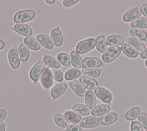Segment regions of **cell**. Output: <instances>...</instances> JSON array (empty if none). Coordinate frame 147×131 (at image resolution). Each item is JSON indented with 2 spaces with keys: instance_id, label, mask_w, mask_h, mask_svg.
<instances>
[{
  "instance_id": "6da1fadb",
  "label": "cell",
  "mask_w": 147,
  "mask_h": 131,
  "mask_svg": "<svg viewBox=\"0 0 147 131\" xmlns=\"http://www.w3.org/2000/svg\"><path fill=\"white\" fill-rule=\"evenodd\" d=\"M35 17V12L33 10H24L16 13L13 16V22L16 24H24L31 21Z\"/></svg>"
},
{
  "instance_id": "7a4b0ae2",
  "label": "cell",
  "mask_w": 147,
  "mask_h": 131,
  "mask_svg": "<svg viewBox=\"0 0 147 131\" xmlns=\"http://www.w3.org/2000/svg\"><path fill=\"white\" fill-rule=\"evenodd\" d=\"M96 39L90 38L85 39L78 43L76 46V51L79 54H85L90 52L96 47Z\"/></svg>"
},
{
  "instance_id": "3957f363",
  "label": "cell",
  "mask_w": 147,
  "mask_h": 131,
  "mask_svg": "<svg viewBox=\"0 0 147 131\" xmlns=\"http://www.w3.org/2000/svg\"><path fill=\"white\" fill-rule=\"evenodd\" d=\"M45 69V63H44V61H39L32 66V69H30V79L33 81L34 83H36L39 80Z\"/></svg>"
},
{
  "instance_id": "277c9868",
  "label": "cell",
  "mask_w": 147,
  "mask_h": 131,
  "mask_svg": "<svg viewBox=\"0 0 147 131\" xmlns=\"http://www.w3.org/2000/svg\"><path fill=\"white\" fill-rule=\"evenodd\" d=\"M121 49L118 46H112L109 47L102 55V61L106 63H111L117 58L121 54Z\"/></svg>"
},
{
  "instance_id": "5b68a950",
  "label": "cell",
  "mask_w": 147,
  "mask_h": 131,
  "mask_svg": "<svg viewBox=\"0 0 147 131\" xmlns=\"http://www.w3.org/2000/svg\"><path fill=\"white\" fill-rule=\"evenodd\" d=\"M54 78L52 69H50L49 67H47L44 69V72L40 77V83L44 88L49 89L52 86Z\"/></svg>"
},
{
  "instance_id": "8992f818",
  "label": "cell",
  "mask_w": 147,
  "mask_h": 131,
  "mask_svg": "<svg viewBox=\"0 0 147 131\" xmlns=\"http://www.w3.org/2000/svg\"><path fill=\"white\" fill-rule=\"evenodd\" d=\"M7 58H8L9 63H10V66L12 69H17L20 66V57L18 55V49L16 48H11L9 50L8 54H7Z\"/></svg>"
},
{
  "instance_id": "52a82bcc",
  "label": "cell",
  "mask_w": 147,
  "mask_h": 131,
  "mask_svg": "<svg viewBox=\"0 0 147 131\" xmlns=\"http://www.w3.org/2000/svg\"><path fill=\"white\" fill-rule=\"evenodd\" d=\"M102 65V61L100 59L96 57H88L84 58L82 61V67L83 69H97Z\"/></svg>"
},
{
  "instance_id": "ba28073f",
  "label": "cell",
  "mask_w": 147,
  "mask_h": 131,
  "mask_svg": "<svg viewBox=\"0 0 147 131\" xmlns=\"http://www.w3.org/2000/svg\"><path fill=\"white\" fill-rule=\"evenodd\" d=\"M96 96L99 98L100 100L103 101L104 103H110L113 99V95L110 93V91L105 88L103 87H97L95 89Z\"/></svg>"
},
{
  "instance_id": "9c48e42d",
  "label": "cell",
  "mask_w": 147,
  "mask_h": 131,
  "mask_svg": "<svg viewBox=\"0 0 147 131\" xmlns=\"http://www.w3.org/2000/svg\"><path fill=\"white\" fill-rule=\"evenodd\" d=\"M99 123L98 116H90L84 118L80 122V126L84 128H93L96 127Z\"/></svg>"
},
{
  "instance_id": "30bf717a",
  "label": "cell",
  "mask_w": 147,
  "mask_h": 131,
  "mask_svg": "<svg viewBox=\"0 0 147 131\" xmlns=\"http://www.w3.org/2000/svg\"><path fill=\"white\" fill-rule=\"evenodd\" d=\"M13 30L18 34L27 37H31V35L33 33L31 27L26 24H16L13 26Z\"/></svg>"
},
{
  "instance_id": "8fae6325",
  "label": "cell",
  "mask_w": 147,
  "mask_h": 131,
  "mask_svg": "<svg viewBox=\"0 0 147 131\" xmlns=\"http://www.w3.org/2000/svg\"><path fill=\"white\" fill-rule=\"evenodd\" d=\"M140 13L141 12H140V8L137 7H133V8L126 12L122 17V19H123V21L125 22H132L133 20H136L140 17Z\"/></svg>"
},
{
  "instance_id": "7c38bea8",
  "label": "cell",
  "mask_w": 147,
  "mask_h": 131,
  "mask_svg": "<svg viewBox=\"0 0 147 131\" xmlns=\"http://www.w3.org/2000/svg\"><path fill=\"white\" fill-rule=\"evenodd\" d=\"M37 41H38L40 46H43L44 48L47 49H53L54 48V43L52 41V38L49 37L48 35H44V34H39L37 35Z\"/></svg>"
},
{
  "instance_id": "4fadbf2b",
  "label": "cell",
  "mask_w": 147,
  "mask_h": 131,
  "mask_svg": "<svg viewBox=\"0 0 147 131\" xmlns=\"http://www.w3.org/2000/svg\"><path fill=\"white\" fill-rule=\"evenodd\" d=\"M69 85H70L71 88L73 90L74 92L75 93L77 96L80 97H85V94H86L87 91L81 82L77 80H72L69 82Z\"/></svg>"
},
{
  "instance_id": "5bb4252c",
  "label": "cell",
  "mask_w": 147,
  "mask_h": 131,
  "mask_svg": "<svg viewBox=\"0 0 147 131\" xmlns=\"http://www.w3.org/2000/svg\"><path fill=\"white\" fill-rule=\"evenodd\" d=\"M51 38L53 41L54 44L56 47H60L63 45V36L61 31H60L59 27H57L56 28H54L51 32Z\"/></svg>"
},
{
  "instance_id": "9a60e30c",
  "label": "cell",
  "mask_w": 147,
  "mask_h": 131,
  "mask_svg": "<svg viewBox=\"0 0 147 131\" xmlns=\"http://www.w3.org/2000/svg\"><path fill=\"white\" fill-rule=\"evenodd\" d=\"M67 89V85L64 82L59 83L52 88L51 91V97L53 99H56L64 94Z\"/></svg>"
},
{
  "instance_id": "2e32d148",
  "label": "cell",
  "mask_w": 147,
  "mask_h": 131,
  "mask_svg": "<svg viewBox=\"0 0 147 131\" xmlns=\"http://www.w3.org/2000/svg\"><path fill=\"white\" fill-rule=\"evenodd\" d=\"M118 114L115 112L108 113L107 114L104 115L103 116L101 117L99 120V122L102 125H105V126H107L110 124H113L115 122L116 120H118Z\"/></svg>"
},
{
  "instance_id": "e0dca14e",
  "label": "cell",
  "mask_w": 147,
  "mask_h": 131,
  "mask_svg": "<svg viewBox=\"0 0 147 131\" xmlns=\"http://www.w3.org/2000/svg\"><path fill=\"white\" fill-rule=\"evenodd\" d=\"M110 111V107L107 104H101L92 110L91 113L95 116H103L108 113Z\"/></svg>"
},
{
  "instance_id": "ac0fdd59",
  "label": "cell",
  "mask_w": 147,
  "mask_h": 131,
  "mask_svg": "<svg viewBox=\"0 0 147 131\" xmlns=\"http://www.w3.org/2000/svg\"><path fill=\"white\" fill-rule=\"evenodd\" d=\"M85 104L87 105L88 108L89 109H94L96 108V105L97 101L96 98L95 94L92 91H88L86 92L85 97Z\"/></svg>"
},
{
  "instance_id": "d6986e66",
  "label": "cell",
  "mask_w": 147,
  "mask_h": 131,
  "mask_svg": "<svg viewBox=\"0 0 147 131\" xmlns=\"http://www.w3.org/2000/svg\"><path fill=\"white\" fill-rule=\"evenodd\" d=\"M80 82H81L86 88L89 90L96 89L98 86V82L95 79H92L90 77L82 76L80 78Z\"/></svg>"
},
{
  "instance_id": "ffe728a7",
  "label": "cell",
  "mask_w": 147,
  "mask_h": 131,
  "mask_svg": "<svg viewBox=\"0 0 147 131\" xmlns=\"http://www.w3.org/2000/svg\"><path fill=\"white\" fill-rule=\"evenodd\" d=\"M121 49L124 52V54L129 58H136L139 55V52L137 50H136L133 47L127 44H122L121 47Z\"/></svg>"
},
{
  "instance_id": "44dd1931",
  "label": "cell",
  "mask_w": 147,
  "mask_h": 131,
  "mask_svg": "<svg viewBox=\"0 0 147 131\" xmlns=\"http://www.w3.org/2000/svg\"><path fill=\"white\" fill-rule=\"evenodd\" d=\"M71 59V63H72V66L74 67H75V69H80L82 68V61L81 58V56L80 55L78 52L76 50L72 51L69 55Z\"/></svg>"
},
{
  "instance_id": "7402d4cb",
  "label": "cell",
  "mask_w": 147,
  "mask_h": 131,
  "mask_svg": "<svg viewBox=\"0 0 147 131\" xmlns=\"http://www.w3.org/2000/svg\"><path fill=\"white\" fill-rule=\"evenodd\" d=\"M24 42L28 48L33 51H39L41 48V46L37 41V39L32 37H26L24 39Z\"/></svg>"
},
{
  "instance_id": "603a6c76",
  "label": "cell",
  "mask_w": 147,
  "mask_h": 131,
  "mask_svg": "<svg viewBox=\"0 0 147 131\" xmlns=\"http://www.w3.org/2000/svg\"><path fill=\"white\" fill-rule=\"evenodd\" d=\"M18 52L21 61L25 63L28 61L29 57H30V50L25 44H21L19 45L18 48Z\"/></svg>"
},
{
  "instance_id": "cb8c5ba5",
  "label": "cell",
  "mask_w": 147,
  "mask_h": 131,
  "mask_svg": "<svg viewBox=\"0 0 147 131\" xmlns=\"http://www.w3.org/2000/svg\"><path fill=\"white\" fill-rule=\"evenodd\" d=\"M43 61H44V63H45V65H47L49 68L58 69V68L60 67V63L57 61V59L51 55H44Z\"/></svg>"
},
{
  "instance_id": "d4e9b609",
  "label": "cell",
  "mask_w": 147,
  "mask_h": 131,
  "mask_svg": "<svg viewBox=\"0 0 147 131\" xmlns=\"http://www.w3.org/2000/svg\"><path fill=\"white\" fill-rule=\"evenodd\" d=\"M128 44L129 45H130L131 47H133L134 49L137 50L138 52H143V51L145 49V46L143 44L141 41H140L139 39L136 38L135 37H130L129 38L128 40Z\"/></svg>"
},
{
  "instance_id": "484cf974",
  "label": "cell",
  "mask_w": 147,
  "mask_h": 131,
  "mask_svg": "<svg viewBox=\"0 0 147 131\" xmlns=\"http://www.w3.org/2000/svg\"><path fill=\"white\" fill-rule=\"evenodd\" d=\"M72 110L74 113L77 114H80L81 116H88L90 113V110L88 108L87 106L84 105L82 104H75L72 107Z\"/></svg>"
},
{
  "instance_id": "4316f807",
  "label": "cell",
  "mask_w": 147,
  "mask_h": 131,
  "mask_svg": "<svg viewBox=\"0 0 147 131\" xmlns=\"http://www.w3.org/2000/svg\"><path fill=\"white\" fill-rule=\"evenodd\" d=\"M96 47L97 51L100 53H105V51L107 50V44L106 43L105 38L103 35H99L96 38Z\"/></svg>"
},
{
  "instance_id": "83f0119b",
  "label": "cell",
  "mask_w": 147,
  "mask_h": 131,
  "mask_svg": "<svg viewBox=\"0 0 147 131\" xmlns=\"http://www.w3.org/2000/svg\"><path fill=\"white\" fill-rule=\"evenodd\" d=\"M140 113V108L139 107H133L127 111L124 114V117L128 121H132L136 120Z\"/></svg>"
},
{
  "instance_id": "f1b7e54d",
  "label": "cell",
  "mask_w": 147,
  "mask_h": 131,
  "mask_svg": "<svg viewBox=\"0 0 147 131\" xmlns=\"http://www.w3.org/2000/svg\"><path fill=\"white\" fill-rule=\"evenodd\" d=\"M64 116L69 120V122L72 124H78L82 120V118L80 115L71 111H67L64 112Z\"/></svg>"
},
{
  "instance_id": "f546056e",
  "label": "cell",
  "mask_w": 147,
  "mask_h": 131,
  "mask_svg": "<svg viewBox=\"0 0 147 131\" xmlns=\"http://www.w3.org/2000/svg\"><path fill=\"white\" fill-rule=\"evenodd\" d=\"M54 120H55V122L59 127H61V128H67L70 125V122H69V120H67L65 116L61 114H59V113H56L55 115V116H54Z\"/></svg>"
},
{
  "instance_id": "4dcf8cb0",
  "label": "cell",
  "mask_w": 147,
  "mask_h": 131,
  "mask_svg": "<svg viewBox=\"0 0 147 131\" xmlns=\"http://www.w3.org/2000/svg\"><path fill=\"white\" fill-rule=\"evenodd\" d=\"M106 43L107 45L114 46V45H122L124 43V38L121 36L116 35H110L106 39Z\"/></svg>"
},
{
  "instance_id": "1f68e13d",
  "label": "cell",
  "mask_w": 147,
  "mask_h": 131,
  "mask_svg": "<svg viewBox=\"0 0 147 131\" xmlns=\"http://www.w3.org/2000/svg\"><path fill=\"white\" fill-rule=\"evenodd\" d=\"M131 27L134 29H145L147 28V19L145 17H140L137 20L131 23Z\"/></svg>"
},
{
  "instance_id": "d6a6232c",
  "label": "cell",
  "mask_w": 147,
  "mask_h": 131,
  "mask_svg": "<svg viewBox=\"0 0 147 131\" xmlns=\"http://www.w3.org/2000/svg\"><path fill=\"white\" fill-rule=\"evenodd\" d=\"M81 74L82 72L78 69H70L65 72V78L66 80H72L80 77Z\"/></svg>"
},
{
  "instance_id": "836d02e7",
  "label": "cell",
  "mask_w": 147,
  "mask_h": 131,
  "mask_svg": "<svg viewBox=\"0 0 147 131\" xmlns=\"http://www.w3.org/2000/svg\"><path fill=\"white\" fill-rule=\"evenodd\" d=\"M129 32H130V34L133 37L139 39V40L146 41L147 33L146 32V31L143 30L132 28L129 30Z\"/></svg>"
},
{
  "instance_id": "e575fe53",
  "label": "cell",
  "mask_w": 147,
  "mask_h": 131,
  "mask_svg": "<svg viewBox=\"0 0 147 131\" xmlns=\"http://www.w3.org/2000/svg\"><path fill=\"white\" fill-rule=\"evenodd\" d=\"M57 60L64 66H69L71 64L70 56L65 52H60L57 55Z\"/></svg>"
},
{
  "instance_id": "d590c367",
  "label": "cell",
  "mask_w": 147,
  "mask_h": 131,
  "mask_svg": "<svg viewBox=\"0 0 147 131\" xmlns=\"http://www.w3.org/2000/svg\"><path fill=\"white\" fill-rule=\"evenodd\" d=\"M83 76L88 77H97L100 75L102 72V69H83L81 72Z\"/></svg>"
},
{
  "instance_id": "8d00e7d4",
  "label": "cell",
  "mask_w": 147,
  "mask_h": 131,
  "mask_svg": "<svg viewBox=\"0 0 147 131\" xmlns=\"http://www.w3.org/2000/svg\"><path fill=\"white\" fill-rule=\"evenodd\" d=\"M52 72L55 80L57 81V82H62L63 80V74L61 71L57 69H52Z\"/></svg>"
},
{
  "instance_id": "74e56055",
  "label": "cell",
  "mask_w": 147,
  "mask_h": 131,
  "mask_svg": "<svg viewBox=\"0 0 147 131\" xmlns=\"http://www.w3.org/2000/svg\"><path fill=\"white\" fill-rule=\"evenodd\" d=\"M138 120L139 122L143 126V128L147 129V113H140L138 116Z\"/></svg>"
},
{
  "instance_id": "f35d334b",
  "label": "cell",
  "mask_w": 147,
  "mask_h": 131,
  "mask_svg": "<svg viewBox=\"0 0 147 131\" xmlns=\"http://www.w3.org/2000/svg\"><path fill=\"white\" fill-rule=\"evenodd\" d=\"M130 131H144V128L138 121H133L131 123Z\"/></svg>"
},
{
  "instance_id": "ab89813d",
  "label": "cell",
  "mask_w": 147,
  "mask_h": 131,
  "mask_svg": "<svg viewBox=\"0 0 147 131\" xmlns=\"http://www.w3.org/2000/svg\"><path fill=\"white\" fill-rule=\"evenodd\" d=\"M77 2H78V0H64L63 2V5L64 7H71Z\"/></svg>"
},
{
  "instance_id": "60d3db41",
  "label": "cell",
  "mask_w": 147,
  "mask_h": 131,
  "mask_svg": "<svg viewBox=\"0 0 147 131\" xmlns=\"http://www.w3.org/2000/svg\"><path fill=\"white\" fill-rule=\"evenodd\" d=\"M65 131H82V129L80 126H78L77 124H71L69 125Z\"/></svg>"
},
{
  "instance_id": "b9f144b4",
  "label": "cell",
  "mask_w": 147,
  "mask_h": 131,
  "mask_svg": "<svg viewBox=\"0 0 147 131\" xmlns=\"http://www.w3.org/2000/svg\"><path fill=\"white\" fill-rule=\"evenodd\" d=\"M140 12L144 14L145 18L147 19V4H144L140 6Z\"/></svg>"
},
{
  "instance_id": "7bdbcfd3",
  "label": "cell",
  "mask_w": 147,
  "mask_h": 131,
  "mask_svg": "<svg viewBox=\"0 0 147 131\" xmlns=\"http://www.w3.org/2000/svg\"><path fill=\"white\" fill-rule=\"evenodd\" d=\"M7 115V111L4 109H0V123H2V121L5 119Z\"/></svg>"
},
{
  "instance_id": "ee69618b",
  "label": "cell",
  "mask_w": 147,
  "mask_h": 131,
  "mask_svg": "<svg viewBox=\"0 0 147 131\" xmlns=\"http://www.w3.org/2000/svg\"><path fill=\"white\" fill-rule=\"evenodd\" d=\"M140 57L143 59H146L147 58V48H146L140 54Z\"/></svg>"
},
{
  "instance_id": "f6af8a7d",
  "label": "cell",
  "mask_w": 147,
  "mask_h": 131,
  "mask_svg": "<svg viewBox=\"0 0 147 131\" xmlns=\"http://www.w3.org/2000/svg\"><path fill=\"white\" fill-rule=\"evenodd\" d=\"M5 44L4 42V41H2V39H0V50H2L5 48Z\"/></svg>"
},
{
  "instance_id": "bcb514c9",
  "label": "cell",
  "mask_w": 147,
  "mask_h": 131,
  "mask_svg": "<svg viewBox=\"0 0 147 131\" xmlns=\"http://www.w3.org/2000/svg\"><path fill=\"white\" fill-rule=\"evenodd\" d=\"M6 128H5V124L4 123H0V131H5Z\"/></svg>"
},
{
  "instance_id": "7dc6e473",
  "label": "cell",
  "mask_w": 147,
  "mask_h": 131,
  "mask_svg": "<svg viewBox=\"0 0 147 131\" xmlns=\"http://www.w3.org/2000/svg\"><path fill=\"white\" fill-rule=\"evenodd\" d=\"M45 2H47V4H49V5H52V4L55 3V0H50V1H49V0H46Z\"/></svg>"
},
{
  "instance_id": "c3c4849f",
  "label": "cell",
  "mask_w": 147,
  "mask_h": 131,
  "mask_svg": "<svg viewBox=\"0 0 147 131\" xmlns=\"http://www.w3.org/2000/svg\"><path fill=\"white\" fill-rule=\"evenodd\" d=\"M145 66H146V67H147V60H146V61H145Z\"/></svg>"
},
{
  "instance_id": "681fc988",
  "label": "cell",
  "mask_w": 147,
  "mask_h": 131,
  "mask_svg": "<svg viewBox=\"0 0 147 131\" xmlns=\"http://www.w3.org/2000/svg\"><path fill=\"white\" fill-rule=\"evenodd\" d=\"M145 131H147V129H146V130H145Z\"/></svg>"
}]
</instances>
